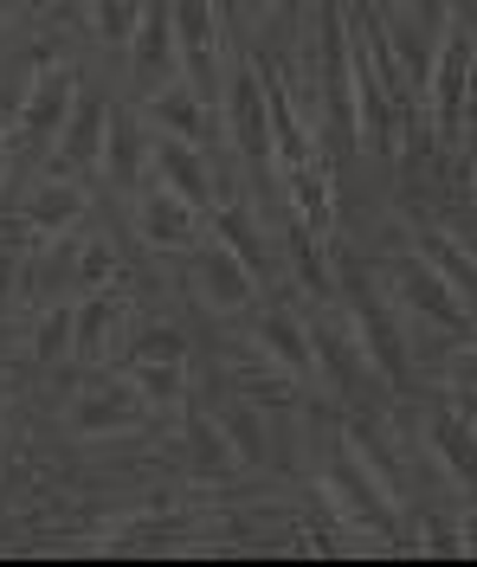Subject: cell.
Masks as SVG:
<instances>
[{
  "label": "cell",
  "instance_id": "cell-1",
  "mask_svg": "<svg viewBox=\"0 0 477 567\" xmlns=\"http://www.w3.org/2000/svg\"><path fill=\"white\" fill-rule=\"evenodd\" d=\"M317 491L335 503V516L342 523H355L362 535H381V542H394V496H387V484L374 477L362 464V452L349 445V432L342 439H330V452H323V477H317Z\"/></svg>",
  "mask_w": 477,
  "mask_h": 567
},
{
  "label": "cell",
  "instance_id": "cell-2",
  "mask_svg": "<svg viewBox=\"0 0 477 567\" xmlns=\"http://www.w3.org/2000/svg\"><path fill=\"white\" fill-rule=\"evenodd\" d=\"M317 78H323V110L342 148L362 142V116H355V33H349V7L323 0L317 13Z\"/></svg>",
  "mask_w": 477,
  "mask_h": 567
},
{
  "label": "cell",
  "instance_id": "cell-3",
  "mask_svg": "<svg viewBox=\"0 0 477 567\" xmlns=\"http://www.w3.org/2000/svg\"><path fill=\"white\" fill-rule=\"evenodd\" d=\"M342 297H349V317H355V342H362L367 368L387 374V381H406V336L394 322V303L374 290V278L362 271V258L342 251Z\"/></svg>",
  "mask_w": 477,
  "mask_h": 567
},
{
  "label": "cell",
  "instance_id": "cell-4",
  "mask_svg": "<svg viewBox=\"0 0 477 567\" xmlns=\"http://www.w3.org/2000/svg\"><path fill=\"white\" fill-rule=\"evenodd\" d=\"M471 52H477V33L465 27V20H445L439 59H433V84H426L433 130H439L445 142H458L465 123H471Z\"/></svg>",
  "mask_w": 477,
  "mask_h": 567
},
{
  "label": "cell",
  "instance_id": "cell-5",
  "mask_svg": "<svg viewBox=\"0 0 477 567\" xmlns=\"http://www.w3.org/2000/svg\"><path fill=\"white\" fill-rule=\"evenodd\" d=\"M226 116H232V142L246 148L252 175H265L278 155H271V110H265V78H258V59H239L226 71Z\"/></svg>",
  "mask_w": 477,
  "mask_h": 567
},
{
  "label": "cell",
  "instance_id": "cell-6",
  "mask_svg": "<svg viewBox=\"0 0 477 567\" xmlns=\"http://www.w3.org/2000/svg\"><path fill=\"white\" fill-rule=\"evenodd\" d=\"M104 130H111V97L97 91V84H77V104L65 116V130L52 142V168L59 175H91V168H104Z\"/></svg>",
  "mask_w": 477,
  "mask_h": 567
},
{
  "label": "cell",
  "instance_id": "cell-7",
  "mask_svg": "<svg viewBox=\"0 0 477 567\" xmlns=\"http://www.w3.org/2000/svg\"><path fill=\"white\" fill-rule=\"evenodd\" d=\"M148 413V400L136 393V381H91L84 393H72V406H65V425H72L77 439H116V432H129V425Z\"/></svg>",
  "mask_w": 477,
  "mask_h": 567
},
{
  "label": "cell",
  "instance_id": "cell-8",
  "mask_svg": "<svg viewBox=\"0 0 477 567\" xmlns=\"http://www.w3.org/2000/svg\"><path fill=\"white\" fill-rule=\"evenodd\" d=\"M394 290H401L406 310H419L426 322H445L452 336H471V322H477V317L465 310V303H458V290H452V284H445L413 246L401 251V278H394Z\"/></svg>",
  "mask_w": 477,
  "mask_h": 567
},
{
  "label": "cell",
  "instance_id": "cell-9",
  "mask_svg": "<svg viewBox=\"0 0 477 567\" xmlns=\"http://www.w3.org/2000/svg\"><path fill=\"white\" fill-rule=\"evenodd\" d=\"M72 104H77V71H72V65L39 71L33 84H27V97H20L13 142H59V130H65Z\"/></svg>",
  "mask_w": 477,
  "mask_h": 567
},
{
  "label": "cell",
  "instance_id": "cell-10",
  "mask_svg": "<svg viewBox=\"0 0 477 567\" xmlns=\"http://www.w3.org/2000/svg\"><path fill=\"white\" fill-rule=\"evenodd\" d=\"M84 207H91L84 181L52 175V181H39V187H27V200H20V226H27V239H33V246H52L65 226L84 219Z\"/></svg>",
  "mask_w": 477,
  "mask_h": 567
},
{
  "label": "cell",
  "instance_id": "cell-11",
  "mask_svg": "<svg viewBox=\"0 0 477 567\" xmlns=\"http://www.w3.org/2000/svg\"><path fill=\"white\" fill-rule=\"evenodd\" d=\"M148 168L162 175L168 194H182L187 207H214V168H207V155H200V142H182V136H162L148 148Z\"/></svg>",
  "mask_w": 477,
  "mask_h": 567
},
{
  "label": "cell",
  "instance_id": "cell-12",
  "mask_svg": "<svg viewBox=\"0 0 477 567\" xmlns=\"http://www.w3.org/2000/svg\"><path fill=\"white\" fill-rule=\"evenodd\" d=\"M194 284H200V303L220 310V317L226 310H252L258 303V278L226 246H207L200 258H194Z\"/></svg>",
  "mask_w": 477,
  "mask_h": 567
},
{
  "label": "cell",
  "instance_id": "cell-13",
  "mask_svg": "<svg viewBox=\"0 0 477 567\" xmlns=\"http://www.w3.org/2000/svg\"><path fill=\"white\" fill-rule=\"evenodd\" d=\"M284 194H291L303 233H310V239H330L335 233V168H330V155L291 168V175H284Z\"/></svg>",
  "mask_w": 477,
  "mask_h": 567
},
{
  "label": "cell",
  "instance_id": "cell-14",
  "mask_svg": "<svg viewBox=\"0 0 477 567\" xmlns=\"http://www.w3.org/2000/svg\"><path fill=\"white\" fill-rule=\"evenodd\" d=\"M258 349L271 354V368H284L291 381H310V374H317V342H310V322L291 317V310H265V317H258Z\"/></svg>",
  "mask_w": 477,
  "mask_h": 567
},
{
  "label": "cell",
  "instance_id": "cell-15",
  "mask_svg": "<svg viewBox=\"0 0 477 567\" xmlns=\"http://www.w3.org/2000/svg\"><path fill=\"white\" fill-rule=\"evenodd\" d=\"M413 251H419V258H426L452 290H458V303L477 317V258H471V246H465V239H452L445 226H413Z\"/></svg>",
  "mask_w": 477,
  "mask_h": 567
},
{
  "label": "cell",
  "instance_id": "cell-16",
  "mask_svg": "<svg viewBox=\"0 0 477 567\" xmlns=\"http://www.w3.org/2000/svg\"><path fill=\"white\" fill-rule=\"evenodd\" d=\"M175 39H182L194 84L207 91L214 84V52H220V7L214 0H175Z\"/></svg>",
  "mask_w": 477,
  "mask_h": 567
},
{
  "label": "cell",
  "instance_id": "cell-17",
  "mask_svg": "<svg viewBox=\"0 0 477 567\" xmlns=\"http://www.w3.org/2000/svg\"><path fill=\"white\" fill-rule=\"evenodd\" d=\"M136 226H143V239L155 251H182V246H194V233H200V207H187L182 194L155 187L143 207H136Z\"/></svg>",
  "mask_w": 477,
  "mask_h": 567
},
{
  "label": "cell",
  "instance_id": "cell-18",
  "mask_svg": "<svg viewBox=\"0 0 477 567\" xmlns=\"http://www.w3.org/2000/svg\"><path fill=\"white\" fill-rule=\"evenodd\" d=\"M426 439H433V452H439L445 471L477 496V425L465 420L458 406H439V413L426 420Z\"/></svg>",
  "mask_w": 477,
  "mask_h": 567
},
{
  "label": "cell",
  "instance_id": "cell-19",
  "mask_svg": "<svg viewBox=\"0 0 477 567\" xmlns=\"http://www.w3.org/2000/svg\"><path fill=\"white\" fill-rule=\"evenodd\" d=\"M148 116H155L168 136L200 142V136H207V91H200L194 78H168V84L148 97Z\"/></svg>",
  "mask_w": 477,
  "mask_h": 567
},
{
  "label": "cell",
  "instance_id": "cell-20",
  "mask_svg": "<svg viewBox=\"0 0 477 567\" xmlns=\"http://www.w3.org/2000/svg\"><path fill=\"white\" fill-rule=\"evenodd\" d=\"M349 445L362 452V464L387 484V496L401 503V496H406V464H401V445L387 439V425L374 420V413H355V420H349Z\"/></svg>",
  "mask_w": 477,
  "mask_h": 567
},
{
  "label": "cell",
  "instance_id": "cell-21",
  "mask_svg": "<svg viewBox=\"0 0 477 567\" xmlns=\"http://www.w3.org/2000/svg\"><path fill=\"white\" fill-rule=\"evenodd\" d=\"M116 329H123V297H116V290H91V297H84V310H77L72 361H104Z\"/></svg>",
  "mask_w": 477,
  "mask_h": 567
},
{
  "label": "cell",
  "instance_id": "cell-22",
  "mask_svg": "<svg viewBox=\"0 0 477 567\" xmlns=\"http://www.w3.org/2000/svg\"><path fill=\"white\" fill-rule=\"evenodd\" d=\"M214 239H220V246L232 251L252 278H265V271H271V251H265V233H258L252 207H239V200H232V207H214Z\"/></svg>",
  "mask_w": 477,
  "mask_h": 567
},
{
  "label": "cell",
  "instance_id": "cell-23",
  "mask_svg": "<svg viewBox=\"0 0 477 567\" xmlns=\"http://www.w3.org/2000/svg\"><path fill=\"white\" fill-rule=\"evenodd\" d=\"M310 342H317V374H330L342 393L362 388V361H367V354H362L355 336H342L335 322H317V329H310Z\"/></svg>",
  "mask_w": 477,
  "mask_h": 567
},
{
  "label": "cell",
  "instance_id": "cell-24",
  "mask_svg": "<svg viewBox=\"0 0 477 567\" xmlns=\"http://www.w3.org/2000/svg\"><path fill=\"white\" fill-rule=\"evenodd\" d=\"M136 65L143 71H168L175 65V52H182V39H175V0H148L143 7V27H136Z\"/></svg>",
  "mask_w": 477,
  "mask_h": 567
},
{
  "label": "cell",
  "instance_id": "cell-25",
  "mask_svg": "<svg viewBox=\"0 0 477 567\" xmlns=\"http://www.w3.org/2000/svg\"><path fill=\"white\" fill-rule=\"evenodd\" d=\"M187 464H194L200 477H226V471H239V452H232V439L220 432V420L187 413Z\"/></svg>",
  "mask_w": 477,
  "mask_h": 567
},
{
  "label": "cell",
  "instance_id": "cell-26",
  "mask_svg": "<svg viewBox=\"0 0 477 567\" xmlns=\"http://www.w3.org/2000/svg\"><path fill=\"white\" fill-rule=\"evenodd\" d=\"M143 162H148V148H143V136H136V123H129L123 110H111V130H104V175H111L116 187H136Z\"/></svg>",
  "mask_w": 477,
  "mask_h": 567
},
{
  "label": "cell",
  "instance_id": "cell-27",
  "mask_svg": "<svg viewBox=\"0 0 477 567\" xmlns=\"http://www.w3.org/2000/svg\"><path fill=\"white\" fill-rule=\"evenodd\" d=\"M220 432L232 439V452H239V464H246V471L271 458V439H265V413H258L252 400H232V406H220Z\"/></svg>",
  "mask_w": 477,
  "mask_h": 567
},
{
  "label": "cell",
  "instance_id": "cell-28",
  "mask_svg": "<svg viewBox=\"0 0 477 567\" xmlns=\"http://www.w3.org/2000/svg\"><path fill=\"white\" fill-rule=\"evenodd\" d=\"M123 368H129V381H136V393L148 406H182L187 361H123Z\"/></svg>",
  "mask_w": 477,
  "mask_h": 567
},
{
  "label": "cell",
  "instance_id": "cell-29",
  "mask_svg": "<svg viewBox=\"0 0 477 567\" xmlns=\"http://www.w3.org/2000/svg\"><path fill=\"white\" fill-rule=\"evenodd\" d=\"M123 361H187V329L182 322H143L123 342Z\"/></svg>",
  "mask_w": 477,
  "mask_h": 567
},
{
  "label": "cell",
  "instance_id": "cell-30",
  "mask_svg": "<svg viewBox=\"0 0 477 567\" xmlns=\"http://www.w3.org/2000/svg\"><path fill=\"white\" fill-rule=\"evenodd\" d=\"M72 336H77V310H45V322L33 329V361H72Z\"/></svg>",
  "mask_w": 477,
  "mask_h": 567
},
{
  "label": "cell",
  "instance_id": "cell-31",
  "mask_svg": "<svg viewBox=\"0 0 477 567\" xmlns=\"http://www.w3.org/2000/svg\"><path fill=\"white\" fill-rule=\"evenodd\" d=\"M143 7H148V0H91L97 39H111V45H129V39H136V27H143Z\"/></svg>",
  "mask_w": 477,
  "mask_h": 567
},
{
  "label": "cell",
  "instance_id": "cell-32",
  "mask_svg": "<svg viewBox=\"0 0 477 567\" xmlns=\"http://www.w3.org/2000/svg\"><path fill=\"white\" fill-rule=\"evenodd\" d=\"M419 548H426V555H445V561L465 555V548H471L465 516H458V509H433V516H426V535H419Z\"/></svg>",
  "mask_w": 477,
  "mask_h": 567
},
{
  "label": "cell",
  "instance_id": "cell-33",
  "mask_svg": "<svg viewBox=\"0 0 477 567\" xmlns=\"http://www.w3.org/2000/svg\"><path fill=\"white\" fill-rule=\"evenodd\" d=\"M111 278H116V246L111 239H91L84 258H77V284H84V297H91V290H111Z\"/></svg>",
  "mask_w": 477,
  "mask_h": 567
},
{
  "label": "cell",
  "instance_id": "cell-34",
  "mask_svg": "<svg viewBox=\"0 0 477 567\" xmlns=\"http://www.w3.org/2000/svg\"><path fill=\"white\" fill-rule=\"evenodd\" d=\"M406 27L419 39H433L439 45V33H445V20H452V0H406V13H401Z\"/></svg>",
  "mask_w": 477,
  "mask_h": 567
},
{
  "label": "cell",
  "instance_id": "cell-35",
  "mask_svg": "<svg viewBox=\"0 0 477 567\" xmlns=\"http://www.w3.org/2000/svg\"><path fill=\"white\" fill-rule=\"evenodd\" d=\"M445 374H452L458 388H477V349H458V354H452V368H445Z\"/></svg>",
  "mask_w": 477,
  "mask_h": 567
},
{
  "label": "cell",
  "instance_id": "cell-36",
  "mask_svg": "<svg viewBox=\"0 0 477 567\" xmlns=\"http://www.w3.org/2000/svg\"><path fill=\"white\" fill-rule=\"evenodd\" d=\"M20 97H27V91H0V136H13V123H20Z\"/></svg>",
  "mask_w": 477,
  "mask_h": 567
},
{
  "label": "cell",
  "instance_id": "cell-37",
  "mask_svg": "<svg viewBox=\"0 0 477 567\" xmlns=\"http://www.w3.org/2000/svg\"><path fill=\"white\" fill-rule=\"evenodd\" d=\"M13 271H20V258L0 246V310H7V297H13Z\"/></svg>",
  "mask_w": 477,
  "mask_h": 567
},
{
  "label": "cell",
  "instance_id": "cell-38",
  "mask_svg": "<svg viewBox=\"0 0 477 567\" xmlns=\"http://www.w3.org/2000/svg\"><path fill=\"white\" fill-rule=\"evenodd\" d=\"M220 7V27H239V0H214ZM246 7H265V0H246Z\"/></svg>",
  "mask_w": 477,
  "mask_h": 567
},
{
  "label": "cell",
  "instance_id": "cell-39",
  "mask_svg": "<svg viewBox=\"0 0 477 567\" xmlns=\"http://www.w3.org/2000/svg\"><path fill=\"white\" fill-rule=\"evenodd\" d=\"M7 168H13V136H0V187H7Z\"/></svg>",
  "mask_w": 477,
  "mask_h": 567
},
{
  "label": "cell",
  "instance_id": "cell-40",
  "mask_svg": "<svg viewBox=\"0 0 477 567\" xmlns=\"http://www.w3.org/2000/svg\"><path fill=\"white\" fill-rule=\"evenodd\" d=\"M362 7H374V13H387V7H394V0H362Z\"/></svg>",
  "mask_w": 477,
  "mask_h": 567
}]
</instances>
